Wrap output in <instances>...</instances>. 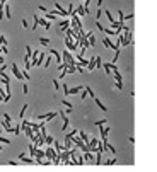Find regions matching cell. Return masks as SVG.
<instances>
[{"instance_id":"5b68a950","label":"cell","mask_w":157,"mask_h":172,"mask_svg":"<svg viewBox=\"0 0 157 172\" xmlns=\"http://www.w3.org/2000/svg\"><path fill=\"white\" fill-rule=\"evenodd\" d=\"M43 60H44V55H43V53H39V56H38V63H36V65H41V63H43Z\"/></svg>"},{"instance_id":"6da1fadb","label":"cell","mask_w":157,"mask_h":172,"mask_svg":"<svg viewBox=\"0 0 157 172\" xmlns=\"http://www.w3.org/2000/svg\"><path fill=\"white\" fill-rule=\"evenodd\" d=\"M12 72H14V75H16V78H17V80H20V82H22V80H26V77H24V73L20 72L19 68H17V65H16V63L12 65Z\"/></svg>"},{"instance_id":"3957f363","label":"cell","mask_w":157,"mask_h":172,"mask_svg":"<svg viewBox=\"0 0 157 172\" xmlns=\"http://www.w3.org/2000/svg\"><path fill=\"white\" fill-rule=\"evenodd\" d=\"M46 157H48V160H53V158H55V152H53L51 148H48V152H46Z\"/></svg>"},{"instance_id":"30bf717a","label":"cell","mask_w":157,"mask_h":172,"mask_svg":"<svg viewBox=\"0 0 157 172\" xmlns=\"http://www.w3.org/2000/svg\"><path fill=\"white\" fill-rule=\"evenodd\" d=\"M0 150H2V148H0Z\"/></svg>"},{"instance_id":"52a82bcc","label":"cell","mask_w":157,"mask_h":172,"mask_svg":"<svg viewBox=\"0 0 157 172\" xmlns=\"http://www.w3.org/2000/svg\"><path fill=\"white\" fill-rule=\"evenodd\" d=\"M77 92H80V89H70L68 90V94H77Z\"/></svg>"},{"instance_id":"277c9868","label":"cell","mask_w":157,"mask_h":172,"mask_svg":"<svg viewBox=\"0 0 157 172\" xmlns=\"http://www.w3.org/2000/svg\"><path fill=\"white\" fill-rule=\"evenodd\" d=\"M20 160H22V162H26V164H33V162H34V160H33V158H27V157H26V155H24V153H22V155H20Z\"/></svg>"},{"instance_id":"8992f818","label":"cell","mask_w":157,"mask_h":172,"mask_svg":"<svg viewBox=\"0 0 157 172\" xmlns=\"http://www.w3.org/2000/svg\"><path fill=\"white\" fill-rule=\"evenodd\" d=\"M48 41H50V39H46V38H41V39H39V43H41L43 46H46V44H48Z\"/></svg>"},{"instance_id":"9c48e42d","label":"cell","mask_w":157,"mask_h":172,"mask_svg":"<svg viewBox=\"0 0 157 172\" xmlns=\"http://www.w3.org/2000/svg\"><path fill=\"white\" fill-rule=\"evenodd\" d=\"M53 85H55V89H60V85H58V80H53Z\"/></svg>"},{"instance_id":"ba28073f","label":"cell","mask_w":157,"mask_h":172,"mask_svg":"<svg viewBox=\"0 0 157 172\" xmlns=\"http://www.w3.org/2000/svg\"><path fill=\"white\" fill-rule=\"evenodd\" d=\"M26 109H27V106H24V107H22V109H20V118H22V116H24V113H26Z\"/></svg>"},{"instance_id":"7a4b0ae2","label":"cell","mask_w":157,"mask_h":172,"mask_svg":"<svg viewBox=\"0 0 157 172\" xmlns=\"http://www.w3.org/2000/svg\"><path fill=\"white\" fill-rule=\"evenodd\" d=\"M55 113H50V114H43V116H39V119H41V121H44V119H53V118H55Z\"/></svg>"}]
</instances>
